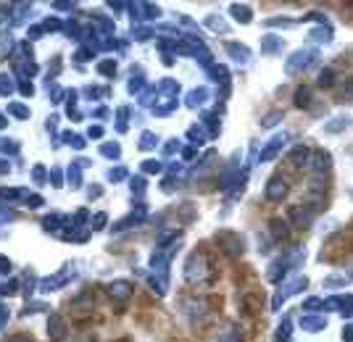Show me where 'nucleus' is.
Returning a JSON list of instances; mask_svg holds the SVG:
<instances>
[{
    "label": "nucleus",
    "instance_id": "obj_2",
    "mask_svg": "<svg viewBox=\"0 0 353 342\" xmlns=\"http://www.w3.org/2000/svg\"><path fill=\"white\" fill-rule=\"evenodd\" d=\"M206 271H209V266H206V258L198 255V253H193V258L187 261V269H185L187 282H198V279H203Z\"/></svg>",
    "mask_w": 353,
    "mask_h": 342
},
{
    "label": "nucleus",
    "instance_id": "obj_20",
    "mask_svg": "<svg viewBox=\"0 0 353 342\" xmlns=\"http://www.w3.org/2000/svg\"><path fill=\"white\" fill-rule=\"evenodd\" d=\"M8 342H32V340H29L27 334H16V337H11Z\"/></svg>",
    "mask_w": 353,
    "mask_h": 342
},
{
    "label": "nucleus",
    "instance_id": "obj_9",
    "mask_svg": "<svg viewBox=\"0 0 353 342\" xmlns=\"http://www.w3.org/2000/svg\"><path fill=\"white\" fill-rule=\"evenodd\" d=\"M108 292L113 295V298H119V300H127L129 295L135 292V287L129 284V282H113V284L108 287Z\"/></svg>",
    "mask_w": 353,
    "mask_h": 342
},
{
    "label": "nucleus",
    "instance_id": "obj_1",
    "mask_svg": "<svg viewBox=\"0 0 353 342\" xmlns=\"http://www.w3.org/2000/svg\"><path fill=\"white\" fill-rule=\"evenodd\" d=\"M345 250H348V240H345L343 234H335V237H329L324 242V248H321V261H337V258L345 255Z\"/></svg>",
    "mask_w": 353,
    "mask_h": 342
},
{
    "label": "nucleus",
    "instance_id": "obj_7",
    "mask_svg": "<svg viewBox=\"0 0 353 342\" xmlns=\"http://www.w3.org/2000/svg\"><path fill=\"white\" fill-rule=\"evenodd\" d=\"M221 245H224V250L229 255H240L243 253V240L237 237V234H221Z\"/></svg>",
    "mask_w": 353,
    "mask_h": 342
},
{
    "label": "nucleus",
    "instance_id": "obj_3",
    "mask_svg": "<svg viewBox=\"0 0 353 342\" xmlns=\"http://www.w3.org/2000/svg\"><path fill=\"white\" fill-rule=\"evenodd\" d=\"M311 61H317V50H298L287 61V71H301V68H306Z\"/></svg>",
    "mask_w": 353,
    "mask_h": 342
},
{
    "label": "nucleus",
    "instance_id": "obj_19",
    "mask_svg": "<svg viewBox=\"0 0 353 342\" xmlns=\"http://www.w3.org/2000/svg\"><path fill=\"white\" fill-rule=\"evenodd\" d=\"M345 282H348V279H343V277H329L324 284H327V287H343Z\"/></svg>",
    "mask_w": 353,
    "mask_h": 342
},
{
    "label": "nucleus",
    "instance_id": "obj_11",
    "mask_svg": "<svg viewBox=\"0 0 353 342\" xmlns=\"http://www.w3.org/2000/svg\"><path fill=\"white\" fill-rule=\"evenodd\" d=\"M269 226H272V234H274V240H285L287 237V226L280 221V218H272L269 221Z\"/></svg>",
    "mask_w": 353,
    "mask_h": 342
},
{
    "label": "nucleus",
    "instance_id": "obj_14",
    "mask_svg": "<svg viewBox=\"0 0 353 342\" xmlns=\"http://www.w3.org/2000/svg\"><path fill=\"white\" fill-rule=\"evenodd\" d=\"M332 82H335V71H332V68H327V71L319 74V85H321V87H329Z\"/></svg>",
    "mask_w": 353,
    "mask_h": 342
},
{
    "label": "nucleus",
    "instance_id": "obj_5",
    "mask_svg": "<svg viewBox=\"0 0 353 342\" xmlns=\"http://www.w3.org/2000/svg\"><path fill=\"white\" fill-rule=\"evenodd\" d=\"M306 284H309V279L306 277H298V279H293L290 284H285V290H280V295H277V300H274V308H280V303L287 298V295H293V292H301V290H306Z\"/></svg>",
    "mask_w": 353,
    "mask_h": 342
},
{
    "label": "nucleus",
    "instance_id": "obj_15",
    "mask_svg": "<svg viewBox=\"0 0 353 342\" xmlns=\"http://www.w3.org/2000/svg\"><path fill=\"white\" fill-rule=\"evenodd\" d=\"M311 37H314V40H329V37H332V32H329V29H314Z\"/></svg>",
    "mask_w": 353,
    "mask_h": 342
},
{
    "label": "nucleus",
    "instance_id": "obj_8",
    "mask_svg": "<svg viewBox=\"0 0 353 342\" xmlns=\"http://www.w3.org/2000/svg\"><path fill=\"white\" fill-rule=\"evenodd\" d=\"M290 216H293L295 226H311V211L303 208V205H295V208L290 211Z\"/></svg>",
    "mask_w": 353,
    "mask_h": 342
},
{
    "label": "nucleus",
    "instance_id": "obj_16",
    "mask_svg": "<svg viewBox=\"0 0 353 342\" xmlns=\"http://www.w3.org/2000/svg\"><path fill=\"white\" fill-rule=\"evenodd\" d=\"M306 329H311V332H317V329H321L324 326V321H319V318H306Z\"/></svg>",
    "mask_w": 353,
    "mask_h": 342
},
{
    "label": "nucleus",
    "instance_id": "obj_10",
    "mask_svg": "<svg viewBox=\"0 0 353 342\" xmlns=\"http://www.w3.org/2000/svg\"><path fill=\"white\" fill-rule=\"evenodd\" d=\"M282 145H285V134L274 137V140L269 142V148H266V150H264V155H261V161H269V158L274 155V150H277V148H282Z\"/></svg>",
    "mask_w": 353,
    "mask_h": 342
},
{
    "label": "nucleus",
    "instance_id": "obj_18",
    "mask_svg": "<svg viewBox=\"0 0 353 342\" xmlns=\"http://www.w3.org/2000/svg\"><path fill=\"white\" fill-rule=\"evenodd\" d=\"M282 119V111H277V113H272V116H266L264 121H261V124L264 126H272V124H277V121Z\"/></svg>",
    "mask_w": 353,
    "mask_h": 342
},
{
    "label": "nucleus",
    "instance_id": "obj_12",
    "mask_svg": "<svg viewBox=\"0 0 353 342\" xmlns=\"http://www.w3.org/2000/svg\"><path fill=\"white\" fill-rule=\"evenodd\" d=\"M48 332H50V334H53V337H56V340H61V337H64V334H66V324L61 321L58 316H53V324L48 326Z\"/></svg>",
    "mask_w": 353,
    "mask_h": 342
},
{
    "label": "nucleus",
    "instance_id": "obj_17",
    "mask_svg": "<svg viewBox=\"0 0 353 342\" xmlns=\"http://www.w3.org/2000/svg\"><path fill=\"white\" fill-rule=\"evenodd\" d=\"M232 13H235L237 19H243V21H248V19H250V11H248V8H240V5H235Z\"/></svg>",
    "mask_w": 353,
    "mask_h": 342
},
{
    "label": "nucleus",
    "instance_id": "obj_4",
    "mask_svg": "<svg viewBox=\"0 0 353 342\" xmlns=\"http://www.w3.org/2000/svg\"><path fill=\"white\" fill-rule=\"evenodd\" d=\"M285 195H287V182L282 177H272L269 185H266V197L269 200H282Z\"/></svg>",
    "mask_w": 353,
    "mask_h": 342
},
{
    "label": "nucleus",
    "instance_id": "obj_6",
    "mask_svg": "<svg viewBox=\"0 0 353 342\" xmlns=\"http://www.w3.org/2000/svg\"><path fill=\"white\" fill-rule=\"evenodd\" d=\"M309 163L314 171H324L329 163H332V158H329L327 150H314V153H309Z\"/></svg>",
    "mask_w": 353,
    "mask_h": 342
},
{
    "label": "nucleus",
    "instance_id": "obj_13",
    "mask_svg": "<svg viewBox=\"0 0 353 342\" xmlns=\"http://www.w3.org/2000/svg\"><path fill=\"white\" fill-rule=\"evenodd\" d=\"M311 100V90L309 87H298V95H295V105L298 108H303L306 103Z\"/></svg>",
    "mask_w": 353,
    "mask_h": 342
},
{
    "label": "nucleus",
    "instance_id": "obj_22",
    "mask_svg": "<svg viewBox=\"0 0 353 342\" xmlns=\"http://www.w3.org/2000/svg\"><path fill=\"white\" fill-rule=\"evenodd\" d=\"M343 340H353V329H343Z\"/></svg>",
    "mask_w": 353,
    "mask_h": 342
},
{
    "label": "nucleus",
    "instance_id": "obj_21",
    "mask_svg": "<svg viewBox=\"0 0 353 342\" xmlns=\"http://www.w3.org/2000/svg\"><path fill=\"white\" fill-rule=\"evenodd\" d=\"M345 90H348V93L353 95V77H348V79H345Z\"/></svg>",
    "mask_w": 353,
    "mask_h": 342
}]
</instances>
